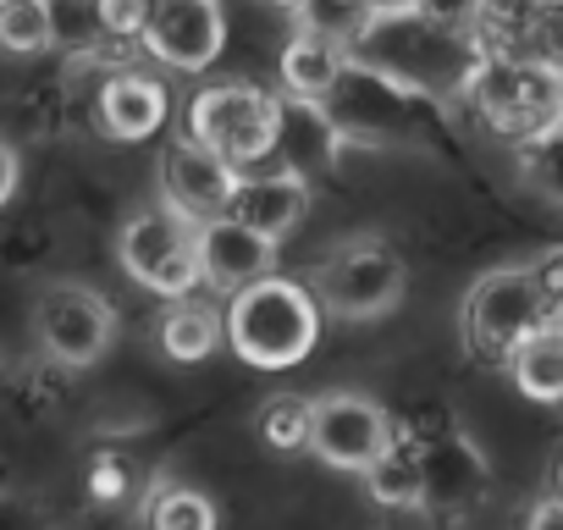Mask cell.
Masks as SVG:
<instances>
[{"instance_id": "16", "label": "cell", "mask_w": 563, "mask_h": 530, "mask_svg": "<svg viewBox=\"0 0 563 530\" xmlns=\"http://www.w3.org/2000/svg\"><path fill=\"white\" fill-rule=\"evenodd\" d=\"M508 376L530 404H563V327H541L530 332L514 354H508Z\"/></svg>"}, {"instance_id": "2", "label": "cell", "mask_w": 563, "mask_h": 530, "mask_svg": "<svg viewBox=\"0 0 563 530\" xmlns=\"http://www.w3.org/2000/svg\"><path fill=\"white\" fill-rule=\"evenodd\" d=\"M117 265L155 299H177V294L205 288L199 283V221L183 216L172 199L139 205L117 227Z\"/></svg>"}, {"instance_id": "5", "label": "cell", "mask_w": 563, "mask_h": 530, "mask_svg": "<svg viewBox=\"0 0 563 530\" xmlns=\"http://www.w3.org/2000/svg\"><path fill=\"white\" fill-rule=\"evenodd\" d=\"M316 299L332 321H382L404 305L409 294V265L376 243V238H354L338 243L321 265H316Z\"/></svg>"}, {"instance_id": "1", "label": "cell", "mask_w": 563, "mask_h": 530, "mask_svg": "<svg viewBox=\"0 0 563 530\" xmlns=\"http://www.w3.org/2000/svg\"><path fill=\"white\" fill-rule=\"evenodd\" d=\"M321 299L294 277H260L227 299V349L254 371H288L321 343Z\"/></svg>"}, {"instance_id": "21", "label": "cell", "mask_w": 563, "mask_h": 530, "mask_svg": "<svg viewBox=\"0 0 563 530\" xmlns=\"http://www.w3.org/2000/svg\"><path fill=\"white\" fill-rule=\"evenodd\" d=\"M365 481H371V492H376V503H398V508H415L420 497H426V464L398 442L382 464H371L365 470Z\"/></svg>"}, {"instance_id": "12", "label": "cell", "mask_w": 563, "mask_h": 530, "mask_svg": "<svg viewBox=\"0 0 563 530\" xmlns=\"http://www.w3.org/2000/svg\"><path fill=\"white\" fill-rule=\"evenodd\" d=\"M166 111H172V100H166V89L150 73H117L95 95V122H100V133L111 144H144V139H155L166 128Z\"/></svg>"}, {"instance_id": "25", "label": "cell", "mask_w": 563, "mask_h": 530, "mask_svg": "<svg viewBox=\"0 0 563 530\" xmlns=\"http://www.w3.org/2000/svg\"><path fill=\"white\" fill-rule=\"evenodd\" d=\"M18 183H23V161H18V150L7 139H0V210L18 199Z\"/></svg>"}, {"instance_id": "15", "label": "cell", "mask_w": 563, "mask_h": 530, "mask_svg": "<svg viewBox=\"0 0 563 530\" xmlns=\"http://www.w3.org/2000/svg\"><path fill=\"white\" fill-rule=\"evenodd\" d=\"M276 73H282V89H288L299 106H327L332 89H338L343 73H349V56H343L338 40H327V34H316V29H299V34L288 40V51H282Z\"/></svg>"}, {"instance_id": "29", "label": "cell", "mask_w": 563, "mask_h": 530, "mask_svg": "<svg viewBox=\"0 0 563 530\" xmlns=\"http://www.w3.org/2000/svg\"><path fill=\"white\" fill-rule=\"evenodd\" d=\"M558 84H563V62H558Z\"/></svg>"}, {"instance_id": "19", "label": "cell", "mask_w": 563, "mask_h": 530, "mask_svg": "<svg viewBox=\"0 0 563 530\" xmlns=\"http://www.w3.org/2000/svg\"><path fill=\"white\" fill-rule=\"evenodd\" d=\"M56 45V7L51 0H0V51L7 56H45Z\"/></svg>"}, {"instance_id": "6", "label": "cell", "mask_w": 563, "mask_h": 530, "mask_svg": "<svg viewBox=\"0 0 563 530\" xmlns=\"http://www.w3.org/2000/svg\"><path fill=\"white\" fill-rule=\"evenodd\" d=\"M188 133L249 172L282 139V100L260 84H205L188 100Z\"/></svg>"}, {"instance_id": "14", "label": "cell", "mask_w": 563, "mask_h": 530, "mask_svg": "<svg viewBox=\"0 0 563 530\" xmlns=\"http://www.w3.org/2000/svg\"><path fill=\"white\" fill-rule=\"evenodd\" d=\"M155 338H161V354H166V360L199 365V360H210V354L227 343V310L216 305L210 288H205V294H199V288H194V294H177V299H166Z\"/></svg>"}, {"instance_id": "11", "label": "cell", "mask_w": 563, "mask_h": 530, "mask_svg": "<svg viewBox=\"0 0 563 530\" xmlns=\"http://www.w3.org/2000/svg\"><path fill=\"white\" fill-rule=\"evenodd\" d=\"M227 45V12L221 0H155L144 51L172 73H205Z\"/></svg>"}, {"instance_id": "17", "label": "cell", "mask_w": 563, "mask_h": 530, "mask_svg": "<svg viewBox=\"0 0 563 530\" xmlns=\"http://www.w3.org/2000/svg\"><path fill=\"white\" fill-rule=\"evenodd\" d=\"M519 177H525V188H530L541 205L563 210V111L525 139V150H519Z\"/></svg>"}, {"instance_id": "22", "label": "cell", "mask_w": 563, "mask_h": 530, "mask_svg": "<svg viewBox=\"0 0 563 530\" xmlns=\"http://www.w3.org/2000/svg\"><path fill=\"white\" fill-rule=\"evenodd\" d=\"M310 409L316 398H299V393H276L265 409H260V437L282 453H310Z\"/></svg>"}, {"instance_id": "13", "label": "cell", "mask_w": 563, "mask_h": 530, "mask_svg": "<svg viewBox=\"0 0 563 530\" xmlns=\"http://www.w3.org/2000/svg\"><path fill=\"white\" fill-rule=\"evenodd\" d=\"M305 210H310V183L299 172H243V183L232 194V216L260 227L276 243H288V232L305 221Z\"/></svg>"}, {"instance_id": "28", "label": "cell", "mask_w": 563, "mask_h": 530, "mask_svg": "<svg viewBox=\"0 0 563 530\" xmlns=\"http://www.w3.org/2000/svg\"><path fill=\"white\" fill-rule=\"evenodd\" d=\"M558 492H563V459H558Z\"/></svg>"}, {"instance_id": "18", "label": "cell", "mask_w": 563, "mask_h": 530, "mask_svg": "<svg viewBox=\"0 0 563 530\" xmlns=\"http://www.w3.org/2000/svg\"><path fill=\"white\" fill-rule=\"evenodd\" d=\"M144 525H155V530H216L221 508L188 481H161L144 503Z\"/></svg>"}, {"instance_id": "10", "label": "cell", "mask_w": 563, "mask_h": 530, "mask_svg": "<svg viewBox=\"0 0 563 530\" xmlns=\"http://www.w3.org/2000/svg\"><path fill=\"white\" fill-rule=\"evenodd\" d=\"M238 183H243V166H232L221 150L199 144L194 133H183V139H172L161 150V199H172L194 221H210V216L232 210Z\"/></svg>"}, {"instance_id": "20", "label": "cell", "mask_w": 563, "mask_h": 530, "mask_svg": "<svg viewBox=\"0 0 563 530\" xmlns=\"http://www.w3.org/2000/svg\"><path fill=\"white\" fill-rule=\"evenodd\" d=\"M376 23H382V7H376V0H310V7L299 12V29H316V34L338 40L343 51L360 45Z\"/></svg>"}, {"instance_id": "7", "label": "cell", "mask_w": 563, "mask_h": 530, "mask_svg": "<svg viewBox=\"0 0 563 530\" xmlns=\"http://www.w3.org/2000/svg\"><path fill=\"white\" fill-rule=\"evenodd\" d=\"M34 343L62 371H89L117 343V310L89 283H51L34 299Z\"/></svg>"}, {"instance_id": "3", "label": "cell", "mask_w": 563, "mask_h": 530, "mask_svg": "<svg viewBox=\"0 0 563 530\" xmlns=\"http://www.w3.org/2000/svg\"><path fill=\"white\" fill-rule=\"evenodd\" d=\"M547 327V294L530 265H497L481 283H470L464 305H459V338L475 360L508 365V354Z\"/></svg>"}, {"instance_id": "26", "label": "cell", "mask_w": 563, "mask_h": 530, "mask_svg": "<svg viewBox=\"0 0 563 530\" xmlns=\"http://www.w3.org/2000/svg\"><path fill=\"white\" fill-rule=\"evenodd\" d=\"M376 7H382V18H387V12H415V0H376Z\"/></svg>"}, {"instance_id": "27", "label": "cell", "mask_w": 563, "mask_h": 530, "mask_svg": "<svg viewBox=\"0 0 563 530\" xmlns=\"http://www.w3.org/2000/svg\"><path fill=\"white\" fill-rule=\"evenodd\" d=\"M271 7H276V12H294V18H299V12L310 7V0H271Z\"/></svg>"}, {"instance_id": "24", "label": "cell", "mask_w": 563, "mask_h": 530, "mask_svg": "<svg viewBox=\"0 0 563 530\" xmlns=\"http://www.w3.org/2000/svg\"><path fill=\"white\" fill-rule=\"evenodd\" d=\"M536 277H541V294H547V321L563 327V243L536 260Z\"/></svg>"}, {"instance_id": "8", "label": "cell", "mask_w": 563, "mask_h": 530, "mask_svg": "<svg viewBox=\"0 0 563 530\" xmlns=\"http://www.w3.org/2000/svg\"><path fill=\"white\" fill-rule=\"evenodd\" d=\"M393 448H398V426H393V415L376 398H365V393H321L316 398V409H310V453L327 470L365 475Z\"/></svg>"}, {"instance_id": "9", "label": "cell", "mask_w": 563, "mask_h": 530, "mask_svg": "<svg viewBox=\"0 0 563 530\" xmlns=\"http://www.w3.org/2000/svg\"><path fill=\"white\" fill-rule=\"evenodd\" d=\"M276 260H282V243L265 238L260 227L238 221L232 210L199 221V283H205L216 299H232V294H243L249 283L271 277Z\"/></svg>"}, {"instance_id": "4", "label": "cell", "mask_w": 563, "mask_h": 530, "mask_svg": "<svg viewBox=\"0 0 563 530\" xmlns=\"http://www.w3.org/2000/svg\"><path fill=\"white\" fill-rule=\"evenodd\" d=\"M464 95L475 100V111L514 133L530 139L541 122H552L563 111V84H558V62L536 56V51H492L470 67Z\"/></svg>"}, {"instance_id": "23", "label": "cell", "mask_w": 563, "mask_h": 530, "mask_svg": "<svg viewBox=\"0 0 563 530\" xmlns=\"http://www.w3.org/2000/svg\"><path fill=\"white\" fill-rule=\"evenodd\" d=\"M150 7H155V0H95V23H100L111 40H144Z\"/></svg>"}]
</instances>
